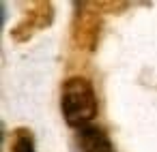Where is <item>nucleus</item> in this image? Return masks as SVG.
<instances>
[{"instance_id": "f257e3e1", "label": "nucleus", "mask_w": 157, "mask_h": 152, "mask_svg": "<svg viewBox=\"0 0 157 152\" xmlns=\"http://www.w3.org/2000/svg\"><path fill=\"white\" fill-rule=\"evenodd\" d=\"M60 107L65 122L73 128L88 126V122L97 114V99L95 90L88 79L84 77H71L63 86V96H60Z\"/></svg>"}, {"instance_id": "f03ea898", "label": "nucleus", "mask_w": 157, "mask_h": 152, "mask_svg": "<svg viewBox=\"0 0 157 152\" xmlns=\"http://www.w3.org/2000/svg\"><path fill=\"white\" fill-rule=\"evenodd\" d=\"M75 146H78L80 152H110L112 150L105 133H101L95 126H82V128H78Z\"/></svg>"}, {"instance_id": "7ed1b4c3", "label": "nucleus", "mask_w": 157, "mask_h": 152, "mask_svg": "<svg viewBox=\"0 0 157 152\" xmlns=\"http://www.w3.org/2000/svg\"><path fill=\"white\" fill-rule=\"evenodd\" d=\"M50 20H52V11H50V7H48L45 2H41V5L33 11V13H28V17H26L20 26H15L13 37L17 39V37L22 34V30H26V39H28L33 32H37V28L48 26V24H50Z\"/></svg>"}, {"instance_id": "20e7f679", "label": "nucleus", "mask_w": 157, "mask_h": 152, "mask_svg": "<svg viewBox=\"0 0 157 152\" xmlns=\"http://www.w3.org/2000/svg\"><path fill=\"white\" fill-rule=\"evenodd\" d=\"M13 152H35V141L28 131H15L13 137Z\"/></svg>"}, {"instance_id": "39448f33", "label": "nucleus", "mask_w": 157, "mask_h": 152, "mask_svg": "<svg viewBox=\"0 0 157 152\" xmlns=\"http://www.w3.org/2000/svg\"><path fill=\"white\" fill-rule=\"evenodd\" d=\"M110 152H112V150H110Z\"/></svg>"}]
</instances>
